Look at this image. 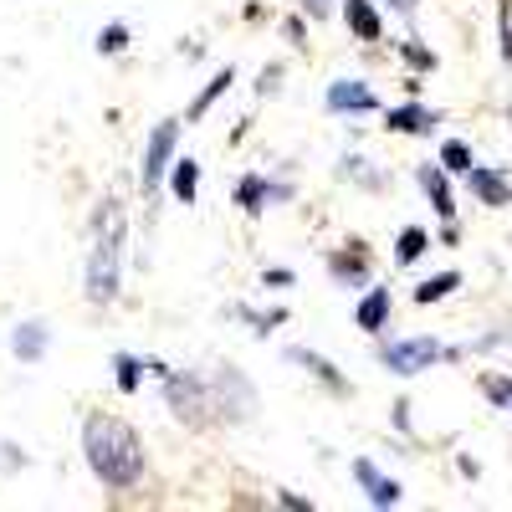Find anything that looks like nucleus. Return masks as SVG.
I'll use <instances>...</instances> for the list:
<instances>
[{
	"label": "nucleus",
	"mask_w": 512,
	"mask_h": 512,
	"mask_svg": "<svg viewBox=\"0 0 512 512\" xmlns=\"http://www.w3.org/2000/svg\"><path fill=\"white\" fill-rule=\"evenodd\" d=\"M267 195H272V210H277V205H292L297 200V185L282 180V175H267Z\"/></svg>",
	"instance_id": "72a5a7b5"
},
{
	"label": "nucleus",
	"mask_w": 512,
	"mask_h": 512,
	"mask_svg": "<svg viewBox=\"0 0 512 512\" xmlns=\"http://www.w3.org/2000/svg\"><path fill=\"white\" fill-rule=\"evenodd\" d=\"M425 251H431V226H405L395 236V267H420Z\"/></svg>",
	"instance_id": "5701e85b"
},
{
	"label": "nucleus",
	"mask_w": 512,
	"mask_h": 512,
	"mask_svg": "<svg viewBox=\"0 0 512 512\" xmlns=\"http://www.w3.org/2000/svg\"><path fill=\"white\" fill-rule=\"evenodd\" d=\"M0 466H6V472H26V466H31V451H21L16 441H0Z\"/></svg>",
	"instance_id": "2f4dec72"
},
{
	"label": "nucleus",
	"mask_w": 512,
	"mask_h": 512,
	"mask_svg": "<svg viewBox=\"0 0 512 512\" xmlns=\"http://www.w3.org/2000/svg\"><path fill=\"white\" fill-rule=\"evenodd\" d=\"M282 359H287V364H297V369H308V374H313V379L323 384L328 395H349V379L338 374V369H333V364H328L323 354H313L308 344H292V349H282Z\"/></svg>",
	"instance_id": "dca6fc26"
},
{
	"label": "nucleus",
	"mask_w": 512,
	"mask_h": 512,
	"mask_svg": "<svg viewBox=\"0 0 512 512\" xmlns=\"http://www.w3.org/2000/svg\"><path fill=\"white\" fill-rule=\"evenodd\" d=\"M451 180H456V175H451L441 159H436V164H431V159L415 164V185H420L425 200L436 205V216H441V221H456V185H451Z\"/></svg>",
	"instance_id": "9b49d317"
},
{
	"label": "nucleus",
	"mask_w": 512,
	"mask_h": 512,
	"mask_svg": "<svg viewBox=\"0 0 512 512\" xmlns=\"http://www.w3.org/2000/svg\"><path fill=\"white\" fill-rule=\"evenodd\" d=\"M451 292H461V272H436V277H420V282H415L410 303H415V308H436V303H446Z\"/></svg>",
	"instance_id": "4be33fe9"
},
{
	"label": "nucleus",
	"mask_w": 512,
	"mask_h": 512,
	"mask_svg": "<svg viewBox=\"0 0 512 512\" xmlns=\"http://www.w3.org/2000/svg\"><path fill=\"white\" fill-rule=\"evenodd\" d=\"M282 41L292 52H308V16L297 11V16H282Z\"/></svg>",
	"instance_id": "c85d7f7f"
},
{
	"label": "nucleus",
	"mask_w": 512,
	"mask_h": 512,
	"mask_svg": "<svg viewBox=\"0 0 512 512\" xmlns=\"http://www.w3.org/2000/svg\"><path fill=\"white\" fill-rule=\"evenodd\" d=\"M328 282H333V287H349V292H364V287L374 282L369 251H364V246H344V251H328Z\"/></svg>",
	"instance_id": "f8f14e48"
},
{
	"label": "nucleus",
	"mask_w": 512,
	"mask_h": 512,
	"mask_svg": "<svg viewBox=\"0 0 512 512\" xmlns=\"http://www.w3.org/2000/svg\"><path fill=\"white\" fill-rule=\"evenodd\" d=\"M441 226H446V231H441V241H446V246H456V241H461V226H456V221H441Z\"/></svg>",
	"instance_id": "ea45409f"
},
{
	"label": "nucleus",
	"mask_w": 512,
	"mask_h": 512,
	"mask_svg": "<svg viewBox=\"0 0 512 512\" xmlns=\"http://www.w3.org/2000/svg\"><path fill=\"white\" fill-rule=\"evenodd\" d=\"M466 359V344H441V338H425V333H410V338H384V344L374 349V364L390 369L400 379H415L425 369L436 364H456Z\"/></svg>",
	"instance_id": "20e7f679"
},
{
	"label": "nucleus",
	"mask_w": 512,
	"mask_h": 512,
	"mask_svg": "<svg viewBox=\"0 0 512 512\" xmlns=\"http://www.w3.org/2000/svg\"><path fill=\"white\" fill-rule=\"evenodd\" d=\"M436 159H441V164L451 169V175L461 180V175H466V169H472V164H477V149H472V144H466V139H441V149H436Z\"/></svg>",
	"instance_id": "a878e982"
},
{
	"label": "nucleus",
	"mask_w": 512,
	"mask_h": 512,
	"mask_svg": "<svg viewBox=\"0 0 512 512\" xmlns=\"http://www.w3.org/2000/svg\"><path fill=\"white\" fill-rule=\"evenodd\" d=\"M231 318H236V323H246V328H251L256 338H272V333H277V328H282V323H287L292 313H287V308H272V313H256L251 303H231Z\"/></svg>",
	"instance_id": "b1692460"
},
{
	"label": "nucleus",
	"mask_w": 512,
	"mask_h": 512,
	"mask_svg": "<svg viewBox=\"0 0 512 512\" xmlns=\"http://www.w3.org/2000/svg\"><path fill=\"white\" fill-rule=\"evenodd\" d=\"M159 400L169 410V420H180L185 431H216L221 410H216V384H210V369H175L169 364L159 374Z\"/></svg>",
	"instance_id": "7ed1b4c3"
},
{
	"label": "nucleus",
	"mask_w": 512,
	"mask_h": 512,
	"mask_svg": "<svg viewBox=\"0 0 512 512\" xmlns=\"http://www.w3.org/2000/svg\"><path fill=\"white\" fill-rule=\"evenodd\" d=\"M210 384H216V410L221 425H246L256 415V384L241 364H216L210 369Z\"/></svg>",
	"instance_id": "423d86ee"
},
{
	"label": "nucleus",
	"mask_w": 512,
	"mask_h": 512,
	"mask_svg": "<svg viewBox=\"0 0 512 512\" xmlns=\"http://www.w3.org/2000/svg\"><path fill=\"white\" fill-rule=\"evenodd\" d=\"M231 88H236V67L226 62V67H216V72H210V82H205V88L195 93V103L185 108V123H200V118H205L210 108H216V103H221Z\"/></svg>",
	"instance_id": "6ab92c4d"
},
{
	"label": "nucleus",
	"mask_w": 512,
	"mask_h": 512,
	"mask_svg": "<svg viewBox=\"0 0 512 512\" xmlns=\"http://www.w3.org/2000/svg\"><path fill=\"white\" fill-rule=\"evenodd\" d=\"M180 139H185V118H159L144 134V154H139V190L144 200H154L169 180V164L180 159Z\"/></svg>",
	"instance_id": "39448f33"
},
{
	"label": "nucleus",
	"mask_w": 512,
	"mask_h": 512,
	"mask_svg": "<svg viewBox=\"0 0 512 512\" xmlns=\"http://www.w3.org/2000/svg\"><path fill=\"white\" fill-rule=\"evenodd\" d=\"M277 502L282 507H297V512H313V497H303V492H277Z\"/></svg>",
	"instance_id": "e433bc0d"
},
{
	"label": "nucleus",
	"mask_w": 512,
	"mask_h": 512,
	"mask_svg": "<svg viewBox=\"0 0 512 512\" xmlns=\"http://www.w3.org/2000/svg\"><path fill=\"white\" fill-rule=\"evenodd\" d=\"M47 349H52V323H47V318H21V323L11 328V354H16V364H41V359H47Z\"/></svg>",
	"instance_id": "2eb2a0df"
},
{
	"label": "nucleus",
	"mask_w": 512,
	"mask_h": 512,
	"mask_svg": "<svg viewBox=\"0 0 512 512\" xmlns=\"http://www.w3.org/2000/svg\"><path fill=\"white\" fill-rule=\"evenodd\" d=\"M349 472H354V487L364 492V502H369V507L390 512V507H400V502H405V487H400L390 472H384V466H379L374 456H354Z\"/></svg>",
	"instance_id": "6e6552de"
},
{
	"label": "nucleus",
	"mask_w": 512,
	"mask_h": 512,
	"mask_svg": "<svg viewBox=\"0 0 512 512\" xmlns=\"http://www.w3.org/2000/svg\"><path fill=\"white\" fill-rule=\"evenodd\" d=\"M128 47H134V31H128V21H108V26L93 36V52H98V57H128Z\"/></svg>",
	"instance_id": "393cba45"
},
{
	"label": "nucleus",
	"mask_w": 512,
	"mask_h": 512,
	"mask_svg": "<svg viewBox=\"0 0 512 512\" xmlns=\"http://www.w3.org/2000/svg\"><path fill=\"white\" fill-rule=\"evenodd\" d=\"M164 190H169V200L175 205H195L200 200V159H190V154H180L175 164H169V180H164Z\"/></svg>",
	"instance_id": "a211bd4d"
},
{
	"label": "nucleus",
	"mask_w": 512,
	"mask_h": 512,
	"mask_svg": "<svg viewBox=\"0 0 512 512\" xmlns=\"http://www.w3.org/2000/svg\"><path fill=\"white\" fill-rule=\"evenodd\" d=\"M282 82H287L282 67H262V72H256V98H277V93H282Z\"/></svg>",
	"instance_id": "7c9ffc66"
},
{
	"label": "nucleus",
	"mask_w": 512,
	"mask_h": 512,
	"mask_svg": "<svg viewBox=\"0 0 512 512\" xmlns=\"http://www.w3.org/2000/svg\"><path fill=\"white\" fill-rule=\"evenodd\" d=\"M497 344H512V333H507V328H492V333H477V338H466V354H492Z\"/></svg>",
	"instance_id": "c756f323"
},
{
	"label": "nucleus",
	"mask_w": 512,
	"mask_h": 512,
	"mask_svg": "<svg viewBox=\"0 0 512 512\" xmlns=\"http://www.w3.org/2000/svg\"><path fill=\"white\" fill-rule=\"evenodd\" d=\"M297 11H303L308 21H333L338 16V0H297Z\"/></svg>",
	"instance_id": "473e14b6"
},
{
	"label": "nucleus",
	"mask_w": 512,
	"mask_h": 512,
	"mask_svg": "<svg viewBox=\"0 0 512 512\" xmlns=\"http://www.w3.org/2000/svg\"><path fill=\"white\" fill-rule=\"evenodd\" d=\"M379 6H384V11H395V16H405V21H410V16L420 11V0H379Z\"/></svg>",
	"instance_id": "c9c22d12"
},
{
	"label": "nucleus",
	"mask_w": 512,
	"mask_h": 512,
	"mask_svg": "<svg viewBox=\"0 0 512 512\" xmlns=\"http://www.w3.org/2000/svg\"><path fill=\"white\" fill-rule=\"evenodd\" d=\"M333 169H338V180H349V185H359V190H369V195L384 185V169H379V164H369L364 154H338V164H333Z\"/></svg>",
	"instance_id": "412c9836"
},
{
	"label": "nucleus",
	"mask_w": 512,
	"mask_h": 512,
	"mask_svg": "<svg viewBox=\"0 0 512 512\" xmlns=\"http://www.w3.org/2000/svg\"><path fill=\"white\" fill-rule=\"evenodd\" d=\"M379 123H384V134H400V139H431L436 128H441V113H436L431 103L410 98V103L384 108V113H379Z\"/></svg>",
	"instance_id": "1a4fd4ad"
},
{
	"label": "nucleus",
	"mask_w": 512,
	"mask_h": 512,
	"mask_svg": "<svg viewBox=\"0 0 512 512\" xmlns=\"http://www.w3.org/2000/svg\"><path fill=\"white\" fill-rule=\"evenodd\" d=\"M231 200H236V210L246 221H267L272 195H267V175H262V169H246V175L236 180V190H231Z\"/></svg>",
	"instance_id": "f3484780"
},
{
	"label": "nucleus",
	"mask_w": 512,
	"mask_h": 512,
	"mask_svg": "<svg viewBox=\"0 0 512 512\" xmlns=\"http://www.w3.org/2000/svg\"><path fill=\"white\" fill-rule=\"evenodd\" d=\"M144 379H149V359L144 354H113V390L118 395H139L144 390Z\"/></svg>",
	"instance_id": "aec40b11"
},
{
	"label": "nucleus",
	"mask_w": 512,
	"mask_h": 512,
	"mask_svg": "<svg viewBox=\"0 0 512 512\" xmlns=\"http://www.w3.org/2000/svg\"><path fill=\"white\" fill-rule=\"evenodd\" d=\"M507 123H512V103H507Z\"/></svg>",
	"instance_id": "a19ab883"
},
{
	"label": "nucleus",
	"mask_w": 512,
	"mask_h": 512,
	"mask_svg": "<svg viewBox=\"0 0 512 512\" xmlns=\"http://www.w3.org/2000/svg\"><path fill=\"white\" fill-rule=\"evenodd\" d=\"M338 21H344L349 36L364 41V47H379L384 41V6L379 0H344V6H338Z\"/></svg>",
	"instance_id": "ddd939ff"
},
{
	"label": "nucleus",
	"mask_w": 512,
	"mask_h": 512,
	"mask_svg": "<svg viewBox=\"0 0 512 512\" xmlns=\"http://www.w3.org/2000/svg\"><path fill=\"white\" fill-rule=\"evenodd\" d=\"M456 472H461L466 482H477V477H482V466H477L472 456H461V461H456Z\"/></svg>",
	"instance_id": "58836bf2"
},
{
	"label": "nucleus",
	"mask_w": 512,
	"mask_h": 512,
	"mask_svg": "<svg viewBox=\"0 0 512 512\" xmlns=\"http://www.w3.org/2000/svg\"><path fill=\"white\" fill-rule=\"evenodd\" d=\"M395 52L405 57V67H410V72H436V52L425 47V41H415V36H405Z\"/></svg>",
	"instance_id": "cd10ccee"
},
{
	"label": "nucleus",
	"mask_w": 512,
	"mask_h": 512,
	"mask_svg": "<svg viewBox=\"0 0 512 512\" xmlns=\"http://www.w3.org/2000/svg\"><path fill=\"white\" fill-rule=\"evenodd\" d=\"M477 384H482L487 405H497V410H512V374H497V369H487Z\"/></svg>",
	"instance_id": "bb28decb"
},
{
	"label": "nucleus",
	"mask_w": 512,
	"mask_h": 512,
	"mask_svg": "<svg viewBox=\"0 0 512 512\" xmlns=\"http://www.w3.org/2000/svg\"><path fill=\"white\" fill-rule=\"evenodd\" d=\"M82 461L103 492H139L149 482V446H144V431L128 415L118 410H88L82 415Z\"/></svg>",
	"instance_id": "f257e3e1"
},
{
	"label": "nucleus",
	"mask_w": 512,
	"mask_h": 512,
	"mask_svg": "<svg viewBox=\"0 0 512 512\" xmlns=\"http://www.w3.org/2000/svg\"><path fill=\"white\" fill-rule=\"evenodd\" d=\"M297 282V272L292 267H262V287H272V292H287Z\"/></svg>",
	"instance_id": "f704fd0d"
},
{
	"label": "nucleus",
	"mask_w": 512,
	"mask_h": 512,
	"mask_svg": "<svg viewBox=\"0 0 512 512\" xmlns=\"http://www.w3.org/2000/svg\"><path fill=\"white\" fill-rule=\"evenodd\" d=\"M323 113L328 118H374L379 113V93L364 77H333L323 88Z\"/></svg>",
	"instance_id": "0eeeda50"
},
{
	"label": "nucleus",
	"mask_w": 512,
	"mask_h": 512,
	"mask_svg": "<svg viewBox=\"0 0 512 512\" xmlns=\"http://www.w3.org/2000/svg\"><path fill=\"white\" fill-rule=\"evenodd\" d=\"M123 262H128V210L108 190V195H98L93 216H88V262H82V297H88V308L118 303Z\"/></svg>",
	"instance_id": "f03ea898"
},
{
	"label": "nucleus",
	"mask_w": 512,
	"mask_h": 512,
	"mask_svg": "<svg viewBox=\"0 0 512 512\" xmlns=\"http://www.w3.org/2000/svg\"><path fill=\"white\" fill-rule=\"evenodd\" d=\"M461 185L472 190V200H477V205H487V210H507V205H512V175H507V169L472 164V169L461 175Z\"/></svg>",
	"instance_id": "9d476101"
},
{
	"label": "nucleus",
	"mask_w": 512,
	"mask_h": 512,
	"mask_svg": "<svg viewBox=\"0 0 512 512\" xmlns=\"http://www.w3.org/2000/svg\"><path fill=\"white\" fill-rule=\"evenodd\" d=\"M390 313H395V292L384 287V282H369V287L359 292V308H354V323H359V333L379 338L384 328H390Z\"/></svg>",
	"instance_id": "4468645a"
},
{
	"label": "nucleus",
	"mask_w": 512,
	"mask_h": 512,
	"mask_svg": "<svg viewBox=\"0 0 512 512\" xmlns=\"http://www.w3.org/2000/svg\"><path fill=\"white\" fill-rule=\"evenodd\" d=\"M395 431H400V436H415V431H410V400L395 405Z\"/></svg>",
	"instance_id": "4c0bfd02"
}]
</instances>
